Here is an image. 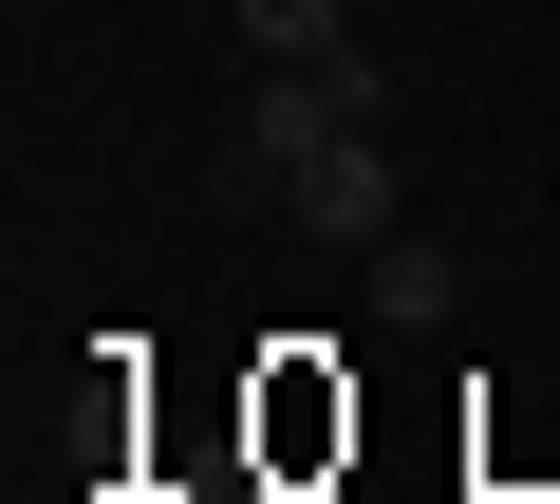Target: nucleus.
<instances>
[{
    "instance_id": "f257e3e1",
    "label": "nucleus",
    "mask_w": 560,
    "mask_h": 504,
    "mask_svg": "<svg viewBox=\"0 0 560 504\" xmlns=\"http://www.w3.org/2000/svg\"><path fill=\"white\" fill-rule=\"evenodd\" d=\"M300 224H318V243H393V150L355 131V150H337V168L300 187Z\"/></svg>"
},
{
    "instance_id": "f03ea898",
    "label": "nucleus",
    "mask_w": 560,
    "mask_h": 504,
    "mask_svg": "<svg viewBox=\"0 0 560 504\" xmlns=\"http://www.w3.org/2000/svg\"><path fill=\"white\" fill-rule=\"evenodd\" d=\"M243 57L300 75V57H355V0H243Z\"/></svg>"
},
{
    "instance_id": "7ed1b4c3",
    "label": "nucleus",
    "mask_w": 560,
    "mask_h": 504,
    "mask_svg": "<svg viewBox=\"0 0 560 504\" xmlns=\"http://www.w3.org/2000/svg\"><path fill=\"white\" fill-rule=\"evenodd\" d=\"M448 300H467V281H448V243H374V318H393V337H430Z\"/></svg>"
}]
</instances>
